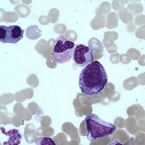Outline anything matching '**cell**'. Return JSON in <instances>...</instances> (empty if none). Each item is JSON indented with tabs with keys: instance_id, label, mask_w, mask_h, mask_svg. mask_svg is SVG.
Listing matches in <instances>:
<instances>
[{
	"instance_id": "cell-1",
	"label": "cell",
	"mask_w": 145,
	"mask_h": 145,
	"mask_svg": "<svg viewBox=\"0 0 145 145\" xmlns=\"http://www.w3.org/2000/svg\"><path fill=\"white\" fill-rule=\"evenodd\" d=\"M108 83L105 69L100 62L95 61L85 66L79 74V87L83 93L98 95Z\"/></svg>"
},
{
	"instance_id": "cell-2",
	"label": "cell",
	"mask_w": 145,
	"mask_h": 145,
	"mask_svg": "<svg viewBox=\"0 0 145 145\" xmlns=\"http://www.w3.org/2000/svg\"><path fill=\"white\" fill-rule=\"evenodd\" d=\"M85 121L88 132L87 138L90 142L112 135L117 129L113 123L103 120L96 114L86 116Z\"/></svg>"
},
{
	"instance_id": "cell-3",
	"label": "cell",
	"mask_w": 145,
	"mask_h": 145,
	"mask_svg": "<svg viewBox=\"0 0 145 145\" xmlns=\"http://www.w3.org/2000/svg\"><path fill=\"white\" fill-rule=\"evenodd\" d=\"M51 55L54 56L56 62L59 64L70 61L76 44L65 38L63 35L59 36L56 40Z\"/></svg>"
},
{
	"instance_id": "cell-4",
	"label": "cell",
	"mask_w": 145,
	"mask_h": 145,
	"mask_svg": "<svg viewBox=\"0 0 145 145\" xmlns=\"http://www.w3.org/2000/svg\"><path fill=\"white\" fill-rule=\"evenodd\" d=\"M93 50L89 46L82 44L76 45L72 58L75 65L79 67H85L94 60Z\"/></svg>"
},
{
	"instance_id": "cell-5",
	"label": "cell",
	"mask_w": 145,
	"mask_h": 145,
	"mask_svg": "<svg viewBox=\"0 0 145 145\" xmlns=\"http://www.w3.org/2000/svg\"><path fill=\"white\" fill-rule=\"evenodd\" d=\"M25 30L17 25L0 26V41L16 44L23 38Z\"/></svg>"
},
{
	"instance_id": "cell-6",
	"label": "cell",
	"mask_w": 145,
	"mask_h": 145,
	"mask_svg": "<svg viewBox=\"0 0 145 145\" xmlns=\"http://www.w3.org/2000/svg\"><path fill=\"white\" fill-rule=\"evenodd\" d=\"M118 38V34L115 31H106L104 35L103 43L106 48H109L114 45V42Z\"/></svg>"
},
{
	"instance_id": "cell-7",
	"label": "cell",
	"mask_w": 145,
	"mask_h": 145,
	"mask_svg": "<svg viewBox=\"0 0 145 145\" xmlns=\"http://www.w3.org/2000/svg\"><path fill=\"white\" fill-rule=\"evenodd\" d=\"M106 16L96 15L91 22V26L92 29L95 30H98L101 28H103L106 25Z\"/></svg>"
},
{
	"instance_id": "cell-8",
	"label": "cell",
	"mask_w": 145,
	"mask_h": 145,
	"mask_svg": "<svg viewBox=\"0 0 145 145\" xmlns=\"http://www.w3.org/2000/svg\"><path fill=\"white\" fill-rule=\"evenodd\" d=\"M118 20L119 17L116 12H109L106 16V27L109 29H115L118 26Z\"/></svg>"
},
{
	"instance_id": "cell-9",
	"label": "cell",
	"mask_w": 145,
	"mask_h": 145,
	"mask_svg": "<svg viewBox=\"0 0 145 145\" xmlns=\"http://www.w3.org/2000/svg\"><path fill=\"white\" fill-rule=\"evenodd\" d=\"M26 36L30 40H36L42 36V31L37 25H31L27 27L26 30Z\"/></svg>"
},
{
	"instance_id": "cell-10",
	"label": "cell",
	"mask_w": 145,
	"mask_h": 145,
	"mask_svg": "<svg viewBox=\"0 0 145 145\" xmlns=\"http://www.w3.org/2000/svg\"><path fill=\"white\" fill-rule=\"evenodd\" d=\"M7 133L9 138L6 144L19 145L21 143L22 136L19 133V131L16 129L11 130L8 131Z\"/></svg>"
},
{
	"instance_id": "cell-11",
	"label": "cell",
	"mask_w": 145,
	"mask_h": 145,
	"mask_svg": "<svg viewBox=\"0 0 145 145\" xmlns=\"http://www.w3.org/2000/svg\"><path fill=\"white\" fill-rule=\"evenodd\" d=\"M117 13L120 19L124 24L128 25L134 22V16L127 8L124 7L123 10L118 12Z\"/></svg>"
},
{
	"instance_id": "cell-12",
	"label": "cell",
	"mask_w": 145,
	"mask_h": 145,
	"mask_svg": "<svg viewBox=\"0 0 145 145\" xmlns=\"http://www.w3.org/2000/svg\"><path fill=\"white\" fill-rule=\"evenodd\" d=\"M127 8L133 16L141 14L143 11L142 5L138 2H131L128 4Z\"/></svg>"
},
{
	"instance_id": "cell-13",
	"label": "cell",
	"mask_w": 145,
	"mask_h": 145,
	"mask_svg": "<svg viewBox=\"0 0 145 145\" xmlns=\"http://www.w3.org/2000/svg\"><path fill=\"white\" fill-rule=\"evenodd\" d=\"M88 46L93 50V51L99 53H103L105 48L102 42H101L97 38L95 37L90 39L88 42Z\"/></svg>"
},
{
	"instance_id": "cell-14",
	"label": "cell",
	"mask_w": 145,
	"mask_h": 145,
	"mask_svg": "<svg viewBox=\"0 0 145 145\" xmlns=\"http://www.w3.org/2000/svg\"><path fill=\"white\" fill-rule=\"evenodd\" d=\"M111 10L110 3L107 1L102 2L96 10V15L106 16L110 12Z\"/></svg>"
},
{
	"instance_id": "cell-15",
	"label": "cell",
	"mask_w": 145,
	"mask_h": 145,
	"mask_svg": "<svg viewBox=\"0 0 145 145\" xmlns=\"http://www.w3.org/2000/svg\"><path fill=\"white\" fill-rule=\"evenodd\" d=\"M129 2V1L122 0H115L112 3V9L115 11H120L124 8V5Z\"/></svg>"
},
{
	"instance_id": "cell-16",
	"label": "cell",
	"mask_w": 145,
	"mask_h": 145,
	"mask_svg": "<svg viewBox=\"0 0 145 145\" xmlns=\"http://www.w3.org/2000/svg\"><path fill=\"white\" fill-rule=\"evenodd\" d=\"M35 144L37 145H56L52 138L46 137H38Z\"/></svg>"
},
{
	"instance_id": "cell-17",
	"label": "cell",
	"mask_w": 145,
	"mask_h": 145,
	"mask_svg": "<svg viewBox=\"0 0 145 145\" xmlns=\"http://www.w3.org/2000/svg\"><path fill=\"white\" fill-rule=\"evenodd\" d=\"M127 54L129 55L133 60H136L139 58L140 56V52L135 48H131L128 50Z\"/></svg>"
},
{
	"instance_id": "cell-18",
	"label": "cell",
	"mask_w": 145,
	"mask_h": 145,
	"mask_svg": "<svg viewBox=\"0 0 145 145\" xmlns=\"http://www.w3.org/2000/svg\"><path fill=\"white\" fill-rule=\"evenodd\" d=\"M145 26L144 25L136 29L135 35L136 37L145 40Z\"/></svg>"
},
{
	"instance_id": "cell-19",
	"label": "cell",
	"mask_w": 145,
	"mask_h": 145,
	"mask_svg": "<svg viewBox=\"0 0 145 145\" xmlns=\"http://www.w3.org/2000/svg\"><path fill=\"white\" fill-rule=\"evenodd\" d=\"M64 37L70 41L74 42L77 40V34L76 32L74 31L69 30L66 33Z\"/></svg>"
},
{
	"instance_id": "cell-20",
	"label": "cell",
	"mask_w": 145,
	"mask_h": 145,
	"mask_svg": "<svg viewBox=\"0 0 145 145\" xmlns=\"http://www.w3.org/2000/svg\"><path fill=\"white\" fill-rule=\"evenodd\" d=\"M145 15L143 14H139L137 15L135 17V25L138 26H141V25L145 24Z\"/></svg>"
},
{
	"instance_id": "cell-21",
	"label": "cell",
	"mask_w": 145,
	"mask_h": 145,
	"mask_svg": "<svg viewBox=\"0 0 145 145\" xmlns=\"http://www.w3.org/2000/svg\"><path fill=\"white\" fill-rule=\"evenodd\" d=\"M120 60L121 62L124 64H127V63H129L131 59L129 55L124 54L120 55Z\"/></svg>"
},
{
	"instance_id": "cell-22",
	"label": "cell",
	"mask_w": 145,
	"mask_h": 145,
	"mask_svg": "<svg viewBox=\"0 0 145 145\" xmlns=\"http://www.w3.org/2000/svg\"><path fill=\"white\" fill-rule=\"evenodd\" d=\"M137 28V26L135 25L134 22H133L127 25V30L130 33L134 32L136 30Z\"/></svg>"
},
{
	"instance_id": "cell-23",
	"label": "cell",
	"mask_w": 145,
	"mask_h": 145,
	"mask_svg": "<svg viewBox=\"0 0 145 145\" xmlns=\"http://www.w3.org/2000/svg\"><path fill=\"white\" fill-rule=\"evenodd\" d=\"M119 56L120 54L117 53L111 55L110 57V60H111V62L112 63H114V64H116L117 62H118V57H119Z\"/></svg>"
},
{
	"instance_id": "cell-24",
	"label": "cell",
	"mask_w": 145,
	"mask_h": 145,
	"mask_svg": "<svg viewBox=\"0 0 145 145\" xmlns=\"http://www.w3.org/2000/svg\"><path fill=\"white\" fill-rule=\"evenodd\" d=\"M108 52L110 54H112L116 52L118 50L117 45L115 43H114V45L109 48H106Z\"/></svg>"
}]
</instances>
